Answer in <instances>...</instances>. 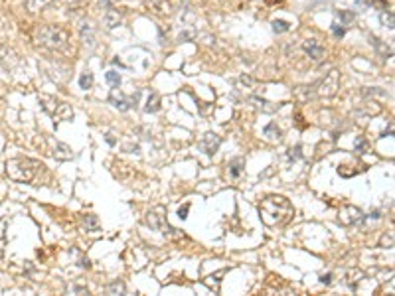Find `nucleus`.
Returning a JSON list of instances; mask_svg holds the SVG:
<instances>
[{
    "mask_svg": "<svg viewBox=\"0 0 395 296\" xmlns=\"http://www.w3.org/2000/svg\"><path fill=\"white\" fill-rule=\"evenodd\" d=\"M294 215V207L283 196H267L259 204V217L269 227L287 225Z\"/></svg>",
    "mask_w": 395,
    "mask_h": 296,
    "instance_id": "nucleus-1",
    "label": "nucleus"
},
{
    "mask_svg": "<svg viewBox=\"0 0 395 296\" xmlns=\"http://www.w3.org/2000/svg\"><path fill=\"white\" fill-rule=\"evenodd\" d=\"M34 42L40 48L50 52H68L70 50V32L61 26H38L34 32Z\"/></svg>",
    "mask_w": 395,
    "mask_h": 296,
    "instance_id": "nucleus-2",
    "label": "nucleus"
},
{
    "mask_svg": "<svg viewBox=\"0 0 395 296\" xmlns=\"http://www.w3.org/2000/svg\"><path fill=\"white\" fill-rule=\"evenodd\" d=\"M6 176L14 182H32L36 178L38 170L44 168L38 160H32V158H10L6 162Z\"/></svg>",
    "mask_w": 395,
    "mask_h": 296,
    "instance_id": "nucleus-3",
    "label": "nucleus"
},
{
    "mask_svg": "<svg viewBox=\"0 0 395 296\" xmlns=\"http://www.w3.org/2000/svg\"><path fill=\"white\" fill-rule=\"evenodd\" d=\"M40 105H42L44 111L54 119V123H65V121H72L73 119L72 105H68L65 101H59V99H54V97L42 95L40 97Z\"/></svg>",
    "mask_w": 395,
    "mask_h": 296,
    "instance_id": "nucleus-4",
    "label": "nucleus"
},
{
    "mask_svg": "<svg viewBox=\"0 0 395 296\" xmlns=\"http://www.w3.org/2000/svg\"><path fill=\"white\" fill-rule=\"evenodd\" d=\"M340 89V73L336 69L328 71L322 79L308 87V97H334Z\"/></svg>",
    "mask_w": 395,
    "mask_h": 296,
    "instance_id": "nucleus-5",
    "label": "nucleus"
},
{
    "mask_svg": "<svg viewBox=\"0 0 395 296\" xmlns=\"http://www.w3.org/2000/svg\"><path fill=\"white\" fill-rule=\"evenodd\" d=\"M361 219H364V213L356 205H342L338 211V223L342 225H356Z\"/></svg>",
    "mask_w": 395,
    "mask_h": 296,
    "instance_id": "nucleus-6",
    "label": "nucleus"
},
{
    "mask_svg": "<svg viewBox=\"0 0 395 296\" xmlns=\"http://www.w3.org/2000/svg\"><path fill=\"white\" fill-rule=\"evenodd\" d=\"M160 211H162V209H156V211H148L144 219H146V223H148L152 229H156V231H160V233H170V235H174V231H176V229H172V227L168 225L166 217H164V215H160Z\"/></svg>",
    "mask_w": 395,
    "mask_h": 296,
    "instance_id": "nucleus-7",
    "label": "nucleus"
},
{
    "mask_svg": "<svg viewBox=\"0 0 395 296\" xmlns=\"http://www.w3.org/2000/svg\"><path fill=\"white\" fill-rule=\"evenodd\" d=\"M146 6L156 16H170L174 12V0H146Z\"/></svg>",
    "mask_w": 395,
    "mask_h": 296,
    "instance_id": "nucleus-8",
    "label": "nucleus"
},
{
    "mask_svg": "<svg viewBox=\"0 0 395 296\" xmlns=\"http://www.w3.org/2000/svg\"><path fill=\"white\" fill-rule=\"evenodd\" d=\"M219 146H221V136H217L216 132H208V134H204V138L200 140V148H202L208 156H214Z\"/></svg>",
    "mask_w": 395,
    "mask_h": 296,
    "instance_id": "nucleus-9",
    "label": "nucleus"
},
{
    "mask_svg": "<svg viewBox=\"0 0 395 296\" xmlns=\"http://www.w3.org/2000/svg\"><path fill=\"white\" fill-rule=\"evenodd\" d=\"M50 142V154L54 156L55 160H72L73 158V152L72 148L68 146V144H63V142H59V140H48Z\"/></svg>",
    "mask_w": 395,
    "mask_h": 296,
    "instance_id": "nucleus-10",
    "label": "nucleus"
},
{
    "mask_svg": "<svg viewBox=\"0 0 395 296\" xmlns=\"http://www.w3.org/2000/svg\"><path fill=\"white\" fill-rule=\"evenodd\" d=\"M303 50L306 52V56L310 57V59H314V61H320L324 57V46L318 42V40H306L305 44H303Z\"/></svg>",
    "mask_w": 395,
    "mask_h": 296,
    "instance_id": "nucleus-11",
    "label": "nucleus"
},
{
    "mask_svg": "<svg viewBox=\"0 0 395 296\" xmlns=\"http://www.w3.org/2000/svg\"><path fill=\"white\" fill-rule=\"evenodd\" d=\"M109 103H111L115 109H119V111H128V109H130V99L119 91V87H115V89L111 91V95H109Z\"/></svg>",
    "mask_w": 395,
    "mask_h": 296,
    "instance_id": "nucleus-12",
    "label": "nucleus"
},
{
    "mask_svg": "<svg viewBox=\"0 0 395 296\" xmlns=\"http://www.w3.org/2000/svg\"><path fill=\"white\" fill-rule=\"evenodd\" d=\"M103 22H105V26H107V30H115L121 22H123V14H121V10H117L115 6H111V8H105V14H103Z\"/></svg>",
    "mask_w": 395,
    "mask_h": 296,
    "instance_id": "nucleus-13",
    "label": "nucleus"
},
{
    "mask_svg": "<svg viewBox=\"0 0 395 296\" xmlns=\"http://www.w3.org/2000/svg\"><path fill=\"white\" fill-rule=\"evenodd\" d=\"M366 280V275L358 271V269H352V271H348V275H346V284L350 286V290H354V292H358L359 290V284Z\"/></svg>",
    "mask_w": 395,
    "mask_h": 296,
    "instance_id": "nucleus-14",
    "label": "nucleus"
},
{
    "mask_svg": "<svg viewBox=\"0 0 395 296\" xmlns=\"http://www.w3.org/2000/svg\"><path fill=\"white\" fill-rule=\"evenodd\" d=\"M263 136H265L269 142H281V140H283V130L277 127V123H269V125L263 129Z\"/></svg>",
    "mask_w": 395,
    "mask_h": 296,
    "instance_id": "nucleus-15",
    "label": "nucleus"
},
{
    "mask_svg": "<svg viewBox=\"0 0 395 296\" xmlns=\"http://www.w3.org/2000/svg\"><path fill=\"white\" fill-rule=\"evenodd\" d=\"M144 111H146V113H156V111H160V97H158V93H154V91L148 93V99H146Z\"/></svg>",
    "mask_w": 395,
    "mask_h": 296,
    "instance_id": "nucleus-16",
    "label": "nucleus"
},
{
    "mask_svg": "<svg viewBox=\"0 0 395 296\" xmlns=\"http://www.w3.org/2000/svg\"><path fill=\"white\" fill-rule=\"evenodd\" d=\"M243 168H245V160L243 158H235L229 162V176L232 178H239L241 176V172H243Z\"/></svg>",
    "mask_w": 395,
    "mask_h": 296,
    "instance_id": "nucleus-17",
    "label": "nucleus"
},
{
    "mask_svg": "<svg viewBox=\"0 0 395 296\" xmlns=\"http://www.w3.org/2000/svg\"><path fill=\"white\" fill-rule=\"evenodd\" d=\"M6 229H8V219H0V259L6 253Z\"/></svg>",
    "mask_w": 395,
    "mask_h": 296,
    "instance_id": "nucleus-18",
    "label": "nucleus"
},
{
    "mask_svg": "<svg viewBox=\"0 0 395 296\" xmlns=\"http://www.w3.org/2000/svg\"><path fill=\"white\" fill-rule=\"evenodd\" d=\"M50 2H52V0H26V6H28L30 12H40V10L46 8Z\"/></svg>",
    "mask_w": 395,
    "mask_h": 296,
    "instance_id": "nucleus-19",
    "label": "nucleus"
},
{
    "mask_svg": "<svg viewBox=\"0 0 395 296\" xmlns=\"http://www.w3.org/2000/svg\"><path fill=\"white\" fill-rule=\"evenodd\" d=\"M372 44L376 46V50L379 52V56L383 57V59H387V57H391V48H387V46H383L381 44V40H377V38H372Z\"/></svg>",
    "mask_w": 395,
    "mask_h": 296,
    "instance_id": "nucleus-20",
    "label": "nucleus"
},
{
    "mask_svg": "<svg viewBox=\"0 0 395 296\" xmlns=\"http://www.w3.org/2000/svg\"><path fill=\"white\" fill-rule=\"evenodd\" d=\"M107 292L109 294H125V284L119 282V280H115V282H111L107 286Z\"/></svg>",
    "mask_w": 395,
    "mask_h": 296,
    "instance_id": "nucleus-21",
    "label": "nucleus"
},
{
    "mask_svg": "<svg viewBox=\"0 0 395 296\" xmlns=\"http://www.w3.org/2000/svg\"><path fill=\"white\" fill-rule=\"evenodd\" d=\"M273 30L277 34H283V32H288L290 30V24L285 22V20H273Z\"/></svg>",
    "mask_w": 395,
    "mask_h": 296,
    "instance_id": "nucleus-22",
    "label": "nucleus"
},
{
    "mask_svg": "<svg viewBox=\"0 0 395 296\" xmlns=\"http://www.w3.org/2000/svg\"><path fill=\"white\" fill-rule=\"evenodd\" d=\"M368 146H370L368 138H364V136H356V142H354V148H356V152L364 154V152L368 150Z\"/></svg>",
    "mask_w": 395,
    "mask_h": 296,
    "instance_id": "nucleus-23",
    "label": "nucleus"
},
{
    "mask_svg": "<svg viewBox=\"0 0 395 296\" xmlns=\"http://www.w3.org/2000/svg\"><path fill=\"white\" fill-rule=\"evenodd\" d=\"M79 85H81V89H89L91 85H93V73L85 71V73L79 77Z\"/></svg>",
    "mask_w": 395,
    "mask_h": 296,
    "instance_id": "nucleus-24",
    "label": "nucleus"
},
{
    "mask_svg": "<svg viewBox=\"0 0 395 296\" xmlns=\"http://www.w3.org/2000/svg\"><path fill=\"white\" fill-rule=\"evenodd\" d=\"M105 79H107L113 87H119V85H121V75L117 73V71H107Z\"/></svg>",
    "mask_w": 395,
    "mask_h": 296,
    "instance_id": "nucleus-25",
    "label": "nucleus"
},
{
    "mask_svg": "<svg viewBox=\"0 0 395 296\" xmlns=\"http://www.w3.org/2000/svg\"><path fill=\"white\" fill-rule=\"evenodd\" d=\"M83 223L87 225L89 231H97V225H99V223H97V217H95V215H83Z\"/></svg>",
    "mask_w": 395,
    "mask_h": 296,
    "instance_id": "nucleus-26",
    "label": "nucleus"
},
{
    "mask_svg": "<svg viewBox=\"0 0 395 296\" xmlns=\"http://www.w3.org/2000/svg\"><path fill=\"white\" fill-rule=\"evenodd\" d=\"M381 22H383L389 30H393V14H391V12H385V10H383V14H381Z\"/></svg>",
    "mask_w": 395,
    "mask_h": 296,
    "instance_id": "nucleus-27",
    "label": "nucleus"
},
{
    "mask_svg": "<svg viewBox=\"0 0 395 296\" xmlns=\"http://www.w3.org/2000/svg\"><path fill=\"white\" fill-rule=\"evenodd\" d=\"M287 156H288V160H292V162H294L297 158H301V156H303V154H301V146L290 148V150H288V154H287Z\"/></svg>",
    "mask_w": 395,
    "mask_h": 296,
    "instance_id": "nucleus-28",
    "label": "nucleus"
},
{
    "mask_svg": "<svg viewBox=\"0 0 395 296\" xmlns=\"http://www.w3.org/2000/svg\"><path fill=\"white\" fill-rule=\"evenodd\" d=\"M332 32H334V36L336 38H342L346 34V30H344V26L342 24H332Z\"/></svg>",
    "mask_w": 395,
    "mask_h": 296,
    "instance_id": "nucleus-29",
    "label": "nucleus"
},
{
    "mask_svg": "<svg viewBox=\"0 0 395 296\" xmlns=\"http://www.w3.org/2000/svg\"><path fill=\"white\" fill-rule=\"evenodd\" d=\"M188 211H190V205H188V204L184 205V207H180V209H178V217H180V219H186V217H188Z\"/></svg>",
    "mask_w": 395,
    "mask_h": 296,
    "instance_id": "nucleus-30",
    "label": "nucleus"
},
{
    "mask_svg": "<svg viewBox=\"0 0 395 296\" xmlns=\"http://www.w3.org/2000/svg\"><path fill=\"white\" fill-rule=\"evenodd\" d=\"M340 18L344 22H350V20H354V14L352 12H346V10H340Z\"/></svg>",
    "mask_w": 395,
    "mask_h": 296,
    "instance_id": "nucleus-31",
    "label": "nucleus"
},
{
    "mask_svg": "<svg viewBox=\"0 0 395 296\" xmlns=\"http://www.w3.org/2000/svg\"><path fill=\"white\" fill-rule=\"evenodd\" d=\"M372 2H374L376 6H379L381 10H387V2H385V0H372Z\"/></svg>",
    "mask_w": 395,
    "mask_h": 296,
    "instance_id": "nucleus-32",
    "label": "nucleus"
},
{
    "mask_svg": "<svg viewBox=\"0 0 395 296\" xmlns=\"http://www.w3.org/2000/svg\"><path fill=\"white\" fill-rule=\"evenodd\" d=\"M320 282H322V284H326V286H328V284H332V275H322Z\"/></svg>",
    "mask_w": 395,
    "mask_h": 296,
    "instance_id": "nucleus-33",
    "label": "nucleus"
},
{
    "mask_svg": "<svg viewBox=\"0 0 395 296\" xmlns=\"http://www.w3.org/2000/svg\"><path fill=\"white\" fill-rule=\"evenodd\" d=\"M73 290H75V292H83V294H85V292H87V288H83V286H75V288H73Z\"/></svg>",
    "mask_w": 395,
    "mask_h": 296,
    "instance_id": "nucleus-34",
    "label": "nucleus"
},
{
    "mask_svg": "<svg viewBox=\"0 0 395 296\" xmlns=\"http://www.w3.org/2000/svg\"><path fill=\"white\" fill-rule=\"evenodd\" d=\"M107 142H109V144H115V138H113V134H107Z\"/></svg>",
    "mask_w": 395,
    "mask_h": 296,
    "instance_id": "nucleus-35",
    "label": "nucleus"
}]
</instances>
